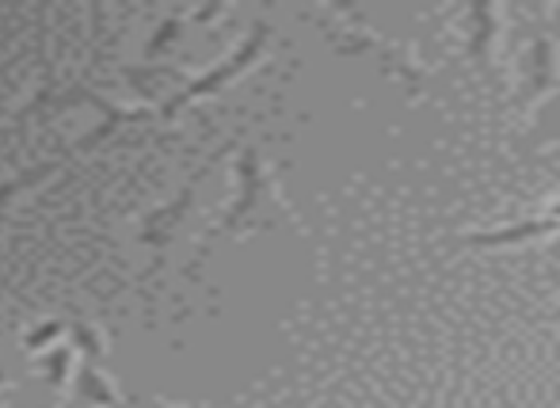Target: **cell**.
Instances as JSON below:
<instances>
[{
    "mask_svg": "<svg viewBox=\"0 0 560 408\" xmlns=\"http://www.w3.org/2000/svg\"><path fill=\"white\" fill-rule=\"evenodd\" d=\"M275 207H279V187H275L271 168H267L264 153H259L256 145H244L241 153H236V195L225 207L222 222H218L214 230L207 233V241H202L199 260L214 248V241L264 225Z\"/></svg>",
    "mask_w": 560,
    "mask_h": 408,
    "instance_id": "1",
    "label": "cell"
},
{
    "mask_svg": "<svg viewBox=\"0 0 560 408\" xmlns=\"http://www.w3.org/2000/svg\"><path fill=\"white\" fill-rule=\"evenodd\" d=\"M325 15L336 20V23H328V38H332V46L339 54H374L393 81H400L405 89H420V69H416V61L408 58L400 46H393L389 38L377 35L374 27H366L354 8L332 4V8H325Z\"/></svg>",
    "mask_w": 560,
    "mask_h": 408,
    "instance_id": "2",
    "label": "cell"
},
{
    "mask_svg": "<svg viewBox=\"0 0 560 408\" xmlns=\"http://www.w3.org/2000/svg\"><path fill=\"white\" fill-rule=\"evenodd\" d=\"M267 43H271V27H267L264 20L252 23V31L241 38V43H236V50L229 54L225 61H218L214 69H207V73H199L195 81H187V89L176 92V96H172L168 104L161 107V115H164V119H172L179 107H187V104H195V100H207V96H214V92H222L225 84H233L236 77L248 73V69L256 66L259 54L267 50Z\"/></svg>",
    "mask_w": 560,
    "mask_h": 408,
    "instance_id": "3",
    "label": "cell"
},
{
    "mask_svg": "<svg viewBox=\"0 0 560 408\" xmlns=\"http://www.w3.org/2000/svg\"><path fill=\"white\" fill-rule=\"evenodd\" d=\"M210 172V164H202L199 172H195L191 179H187V187H179L176 195H172L164 207H156V210H149V218L141 222V245L145 248H153L156 253V264L149 268V275H156V268H161V256L168 253V245H172V237L179 233V225H184V218H187V210H191V202H195V191H199V179Z\"/></svg>",
    "mask_w": 560,
    "mask_h": 408,
    "instance_id": "4",
    "label": "cell"
},
{
    "mask_svg": "<svg viewBox=\"0 0 560 408\" xmlns=\"http://www.w3.org/2000/svg\"><path fill=\"white\" fill-rule=\"evenodd\" d=\"M557 230H560V210H549V214L526 218V222L495 225V230H485V233H465V237H457V245H465V248H503V245H523V241L553 237Z\"/></svg>",
    "mask_w": 560,
    "mask_h": 408,
    "instance_id": "5",
    "label": "cell"
},
{
    "mask_svg": "<svg viewBox=\"0 0 560 408\" xmlns=\"http://www.w3.org/2000/svg\"><path fill=\"white\" fill-rule=\"evenodd\" d=\"M557 84V46L553 35H534L523 58V107H534Z\"/></svg>",
    "mask_w": 560,
    "mask_h": 408,
    "instance_id": "6",
    "label": "cell"
},
{
    "mask_svg": "<svg viewBox=\"0 0 560 408\" xmlns=\"http://www.w3.org/2000/svg\"><path fill=\"white\" fill-rule=\"evenodd\" d=\"M492 46H495V8L492 4H469L465 8V58L488 77V81H500L495 77V61H492Z\"/></svg>",
    "mask_w": 560,
    "mask_h": 408,
    "instance_id": "7",
    "label": "cell"
},
{
    "mask_svg": "<svg viewBox=\"0 0 560 408\" xmlns=\"http://www.w3.org/2000/svg\"><path fill=\"white\" fill-rule=\"evenodd\" d=\"M77 397H81V401H89V405H100V408H115L118 401H122L118 386L107 378L104 371H100L96 363L77 366Z\"/></svg>",
    "mask_w": 560,
    "mask_h": 408,
    "instance_id": "8",
    "label": "cell"
},
{
    "mask_svg": "<svg viewBox=\"0 0 560 408\" xmlns=\"http://www.w3.org/2000/svg\"><path fill=\"white\" fill-rule=\"evenodd\" d=\"M66 164V156H54V161H43V164H27L23 172H15V176L0 179V218H4V210L15 202V195L31 191L35 184H43V179H50L54 172Z\"/></svg>",
    "mask_w": 560,
    "mask_h": 408,
    "instance_id": "9",
    "label": "cell"
},
{
    "mask_svg": "<svg viewBox=\"0 0 560 408\" xmlns=\"http://www.w3.org/2000/svg\"><path fill=\"white\" fill-rule=\"evenodd\" d=\"M69 340H73L69 348L84 351V359H89V363H96V359L107 351L104 333H100L96 325H84V320H73V325H69Z\"/></svg>",
    "mask_w": 560,
    "mask_h": 408,
    "instance_id": "10",
    "label": "cell"
},
{
    "mask_svg": "<svg viewBox=\"0 0 560 408\" xmlns=\"http://www.w3.org/2000/svg\"><path fill=\"white\" fill-rule=\"evenodd\" d=\"M69 366H73V348H69V343H54V351L46 355V363H43L46 382H50V386H61V382H66V374H69Z\"/></svg>",
    "mask_w": 560,
    "mask_h": 408,
    "instance_id": "11",
    "label": "cell"
},
{
    "mask_svg": "<svg viewBox=\"0 0 560 408\" xmlns=\"http://www.w3.org/2000/svg\"><path fill=\"white\" fill-rule=\"evenodd\" d=\"M179 27H184V20H179V15H168V20H164L161 27H156V35L149 38V46H145V54H149V58H156V54H164V50H168V46L179 38Z\"/></svg>",
    "mask_w": 560,
    "mask_h": 408,
    "instance_id": "12",
    "label": "cell"
},
{
    "mask_svg": "<svg viewBox=\"0 0 560 408\" xmlns=\"http://www.w3.org/2000/svg\"><path fill=\"white\" fill-rule=\"evenodd\" d=\"M58 336H66V325H61V320H46V325L31 328V333L23 336V348H27V351H43V348H50Z\"/></svg>",
    "mask_w": 560,
    "mask_h": 408,
    "instance_id": "13",
    "label": "cell"
},
{
    "mask_svg": "<svg viewBox=\"0 0 560 408\" xmlns=\"http://www.w3.org/2000/svg\"><path fill=\"white\" fill-rule=\"evenodd\" d=\"M149 77H179L176 69H164V66H153V61H149V69H145ZM122 77H130L133 81V89L141 92V84H145V77H138V73H130V69H122Z\"/></svg>",
    "mask_w": 560,
    "mask_h": 408,
    "instance_id": "14",
    "label": "cell"
},
{
    "mask_svg": "<svg viewBox=\"0 0 560 408\" xmlns=\"http://www.w3.org/2000/svg\"><path fill=\"white\" fill-rule=\"evenodd\" d=\"M0 386H4V374H0Z\"/></svg>",
    "mask_w": 560,
    "mask_h": 408,
    "instance_id": "15",
    "label": "cell"
},
{
    "mask_svg": "<svg viewBox=\"0 0 560 408\" xmlns=\"http://www.w3.org/2000/svg\"><path fill=\"white\" fill-rule=\"evenodd\" d=\"M156 408H168V405H156Z\"/></svg>",
    "mask_w": 560,
    "mask_h": 408,
    "instance_id": "16",
    "label": "cell"
}]
</instances>
